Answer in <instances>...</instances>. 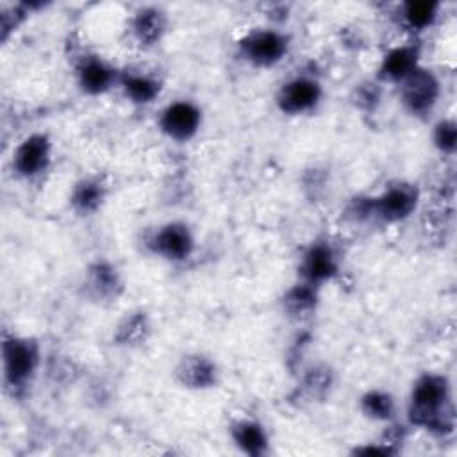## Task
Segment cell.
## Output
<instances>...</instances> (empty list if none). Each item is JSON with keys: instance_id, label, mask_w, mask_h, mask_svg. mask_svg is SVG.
Instances as JSON below:
<instances>
[{"instance_id": "1", "label": "cell", "mask_w": 457, "mask_h": 457, "mask_svg": "<svg viewBox=\"0 0 457 457\" xmlns=\"http://www.w3.org/2000/svg\"><path fill=\"white\" fill-rule=\"evenodd\" d=\"M409 418L412 425L434 432H450L453 428V403L450 384L443 375H421L411 391Z\"/></svg>"}, {"instance_id": "16", "label": "cell", "mask_w": 457, "mask_h": 457, "mask_svg": "<svg viewBox=\"0 0 457 457\" xmlns=\"http://www.w3.org/2000/svg\"><path fill=\"white\" fill-rule=\"evenodd\" d=\"M86 286L95 298H116L121 289V278L112 264L98 261L89 266L86 275Z\"/></svg>"}, {"instance_id": "14", "label": "cell", "mask_w": 457, "mask_h": 457, "mask_svg": "<svg viewBox=\"0 0 457 457\" xmlns=\"http://www.w3.org/2000/svg\"><path fill=\"white\" fill-rule=\"evenodd\" d=\"M175 375L184 387L205 389L216 384L218 371L211 359L204 355H187L179 362Z\"/></svg>"}, {"instance_id": "5", "label": "cell", "mask_w": 457, "mask_h": 457, "mask_svg": "<svg viewBox=\"0 0 457 457\" xmlns=\"http://www.w3.org/2000/svg\"><path fill=\"white\" fill-rule=\"evenodd\" d=\"M441 95L439 79L427 68H416L400 82V98L403 107L414 116L428 114Z\"/></svg>"}, {"instance_id": "2", "label": "cell", "mask_w": 457, "mask_h": 457, "mask_svg": "<svg viewBox=\"0 0 457 457\" xmlns=\"http://www.w3.org/2000/svg\"><path fill=\"white\" fill-rule=\"evenodd\" d=\"M420 202V191L414 184L396 182L387 186L380 195L359 198L355 212L359 216H375L386 223H396L409 218Z\"/></svg>"}, {"instance_id": "18", "label": "cell", "mask_w": 457, "mask_h": 457, "mask_svg": "<svg viewBox=\"0 0 457 457\" xmlns=\"http://www.w3.org/2000/svg\"><path fill=\"white\" fill-rule=\"evenodd\" d=\"M437 12H439V4L437 2L409 0V2L400 5L398 20L405 29H409L412 32H420V30H425V29L432 27V23L437 18Z\"/></svg>"}, {"instance_id": "13", "label": "cell", "mask_w": 457, "mask_h": 457, "mask_svg": "<svg viewBox=\"0 0 457 457\" xmlns=\"http://www.w3.org/2000/svg\"><path fill=\"white\" fill-rule=\"evenodd\" d=\"M166 25H168L166 14L159 7L146 5L134 12V16L130 18L129 29H130L132 39L139 46L148 48L157 45L162 39L166 32Z\"/></svg>"}, {"instance_id": "21", "label": "cell", "mask_w": 457, "mask_h": 457, "mask_svg": "<svg viewBox=\"0 0 457 457\" xmlns=\"http://www.w3.org/2000/svg\"><path fill=\"white\" fill-rule=\"evenodd\" d=\"M361 409L368 418L386 421L391 420L395 414V400L387 391L373 389L362 395Z\"/></svg>"}, {"instance_id": "11", "label": "cell", "mask_w": 457, "mask_h": 457, "mask_svg": "<svg viewBox=\"0 0 457 457\" xmlns=\"http://www.w3.org/2000/svg\"><path fill=\"white\" fill-rule=\"evenodd\" d=\"M77 84L87 95L109 91L120 79L116 70L98 55H84L75 68Z\"/></svg>"}, {"instance_id": "17", "label": "cell", "mask_w": 457, "mask_h": 457, "mask_svg": "<svg viewBox=\"0 0 457 457\" xmlns=\"http://www.w3.org/2000/svg\"><path fill=\"white\" fill-rule=\"evenodd\" d=\"M232 439L237 448L252 457L262 455L268 452V436L261 423L255 420H239L230 428Z\"/></svg>"}, {"instance_id": "8", "label": "cell", "mask_w": 457, "mask_h": 457, "mask_svg": "<svg viewBox=\"0 0 457 457\" xmlns=\"http://www.w3.org/2000/svg\"><path fill=\"white\" fill-rule=\"evenodd\" d=\"M202 125V111L187 100L168 104L159 116V129L173 141H189Z\"/></svg>"}, {"instance_id": "9", "label": "cell", "mask_w": 457, "mask_h": 457, "mask_svg": "<svg viewBox=\"0 0 457 457\" xmlns=\"http://www.w3.org/2000/svg\"><path fill=\"white\" fill-rule=\"evenodd\" d=\"M52 145L46 134L34 132L20 141L12 152V170L23 179L39 177L50 164Z\"/></svg>"}, {"instance_id": "12", "label": "cell", "mask_w": 457, "mask_h": 457, "mask_svg": "<svg viewBox=\"0 0 457 457\" xmlns=\"http://www.w3.org/2000/svg\"><path fill=\"white\" fill-rule=\"evenodd\" d=\"M416 68H420V46L416 43H403L382 57L377 75L382 82L400 84Z\"/></svg>"}, {"instance_id": "6", "label": "cell", "mask_w": 457, "mask_h": 457, "mask_svg": "<svg viewBox=\"0 0 457 457\" xmlns=\"http://www.w3.org/2000/svg\"><path fill=\"white\" fill-rule=\"evenodd\" d=\"M146 246L152 253L166 261H184L195 248V237L186 223L168 221L150 232Z\"/></svg>"}, {"instance_id": "24", "label": "cell", "mask_w": 457, "mask_h": 457, "mask_svg": "<svg viewBox=\"0 0 457 457\" xmlns=\"http://www.w3.org/2000/svg\"><path fill=\"white\" fill-rule=\"evenodd\" d=\"M330 371L325 368H314L305 375L303 387L311 396H320L330 387Z\"/></svg>"}, {"instance_id": "22", "label": "cell", "mask_w": 457, "mask_h": 457, "mask_svg": "<svg viewBox=\"0 0 457 457\" xmlns=\"http://www.w3.org/2000/svg\"><path fill=\"white\" fill-rule=\"evenodd\" d=\"M148 334V320L143 312H134L130 316H127L116 330V341L120 345H137L141 341H145Z\"/></svg>"}, {"instance_id": "20", "label": "cell", "mask_w": 457, "mask_h": 457, "mask_svg": "<svg viewBox=\"0 0 457 457\" xmlns=\"http://www.w3.org/2000/svg\"><path fill=\"white\" fill-rule=\"evenodd\" d=\"M284 311L289 316L303 318L309 316L318 303V287L307 282H298L284 295Z\"/></svg>"}, {"instance_id": "7", "label": "cell", "mask_w": 457, "mask_h": 457, "mask_svg": "<svg viewBox=\"0 0 457 457\" xmlns=\"http://www.w3.org/2000/svg\"><path fill=\"white\" fill-rule=\"evenodd\" d=\"M321 84L309 75H298L284 82L277 93V105L284 114L298 116L312 111L321 100Z\"/></svg>"}, {"instance_id": "10", "label": "cell", "mask_w": 457, "mask_h": 457, "mask_svg": "<svg viewBox=\"0 0 457 457\" xmlns=\"http://www.w3.org/2000/svg\"><path fill=\"white\" fill-rule=\"evenodd\" d=\"M339 270V261L334 248L325 241L312 243L300 257V280L320 287L330 280Z\"/></svg>"}, {"instance_id": "23", "label": "cell", "mask_w": 457, "mask_h": 457, "mask_svg": "<svg viewBox=\"0 0 457 457\" xmlns=\"http://www.w3.org/2000/svg\"><path fill=\"white\" fill-rule=\"evenodd\" d=\"M457 143V127L453 120H441L434 127V145L443 154H453Z\"/></svg>"}, {"instance_id": "19", "label": "cell", "mask_w": 457, "mask_h": 457, "mask_svg": "<svg viewBox=\"0 0 457 457\" xmlns=\"http://www.w3.org/2000/svg\"><path fill=\"white\" fill-rule=\"evenodd\" d=\"M104 198H105L104 182L96 177H84L75 184L70 202L79 214H91L102 205Z\"/></svg>"}, {"instance_id": "4", "label": "cell", "mask_w": 457, "mask_h": 457, "mask_svg": "<svg viewBox=\"0 0 457 457\" xmlns=\"http://www.w3.org/2000/svg\"><path fill=\"white\" fill-rule=\"evenodd\" d=\"M239 55L257 68L280 62L289 50V37L278 29H253L237 43Z\"/></svg>"}, {"instance_id": "3", "label": "cell", "mask_w": 457, "mask_h": 457, "mask_svg": "<svg viewBox=\"0 0 457 457\" xmlns=\"http://www.w3.org/2000/svg\"><path fill=\"white\" fill-rule=\"evenodd\" d=\"M4 380L7 387L21 391L32 380L39 364V345L34 339L5 336L2 343Z\"/></svg>"}, {"instance_id": "15", "label": "cell", "mask_w": 457, "mask_h": 457, "mask_svg": "<svg viewBox=\"0 0 457 457\" xmlns=\"http://www.w3.org/2000/svg\"><path fill=\"white\" fill-rule=\"evenodd\" d=\"M120 87L123 89L125 96L139 105L154 102L161 93V80L150 73L141 71H125L118 79Z\"/></svg>"}]
</instances>
